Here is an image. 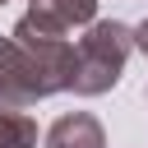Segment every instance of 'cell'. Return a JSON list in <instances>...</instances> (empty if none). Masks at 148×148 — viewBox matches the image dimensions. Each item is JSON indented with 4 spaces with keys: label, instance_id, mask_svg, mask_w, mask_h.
Masks as SVG:
<instances>
[{
    "label": "cell",
    "instance_id": "obj_7",
    "mask_svg": "<svg viewBox=\"0 0 148 148\" xmlns=\"http://www.w3.org/2000/svg\"><path fill=\"white\" fill-rule=\"evenodd\" d=\"M134 46H139V51H143V56H148V18H143V23H139V28H134Z\"/></svg>",
    "mask_w": 148,
    "mask_h": 148
},
{
    "label": "cell",
    "instance_id": "obj_4",
    "mask_svg": "<svg viewBox=\"0 0 148 148\" xmlns=\"http://www.w3.org/2000/svg\"><path fill=\"white\" fill-rule=\"evenodd\" d=\"M28 18L51 32H74L97 23V0H28Z\"/></svg>",
    "mask_w": 148,
    "mask_h": 148
},
{
    "label": "cell",
    "instance_id": "obj_1",
    "mask_svg": "<svg viewBox=\"0 0 148 148\" xmlns=\"http://www.w3.org/2000/svg\"><path fill=\"white\" fill-rule=\"evenodd\" d=\"M134 28L120 23V18H97L88 23V32L79 37L74 46V79H69V92L74 97H102L120 83L130 56H134Z\"/></svg>",
    "mask_w": 148,
    "mask_h": 148
},
{
    "label": "cell",
    "instance_id": "obj_3",
    "mask_svg": "<svg viewBox=\"0 0 148 148\" xmlns=\"http://www.w3.org/2000/svg\"><path fill=\"white\" fill-rule=\"evenodd\" d=\"M32 102H42V92L28 69V56L14 37H0V111H28Z\"/></svg>",
    "mask_w": 148,
    "mask_h": 148
},
{
    "label": "cell",
    "instance_id": "obj_6",
    "mask_svg": "<svg viewBox=\"0 0 148 148\" xmlns=\"http://www.w3.org/2000/svg\"><path fill=\"white\" fill-rule=\"evenodd\" d=\"M0 148H37V120L28 111H0Z\"/></svg>",
    "mask_w": 148,
    "mask_h": 148
},
{
    "label": "cell",
    "instance_id": "obj_5",
    "mask_svg": "<svg viewBox=\"0 0 148 148\" xmlns=\"http://www.w3.org/2000/svg\"><path fill=\"white\" fill-rule=\"evenodd\" d=\"M46 148H106L102 120L92 111H69L46 130Z\"/></svg>",
    "mask_w": 148,
    "mask_h": 148
},
{
    "label": "cell",
    "instance_id": "obj_2",
    "mask_svg": "<svg viewBox=\"0 0 148 148\" xmlns=\"http://www.w3.org/2000/svg\"><path fill=\"white\" fill-rule=\"evenodd\" d=\"M9 37H14L18 51L28 56V69H32L42 97L69 92V79H74V46L65 42V32H51V28H42V23H32V18L23 14Z\"/></svg>",
    "mask_w": 148,
    "mask_h": 148
},
{
    "label": "cell",
    "instance_id": "obj_8",
    "mask_svg": "<svg viewBox=\"0 0 148 148\" xmlns=\"http://www.w3.org/2000/svg\"><path fill=\"white\" fill-rule=\"evenodd\" d=\"M0 5H9V0H0Z\"/></svg>",
    "mask_w": 148,
    "mask_h": 148
}]
</instances>
